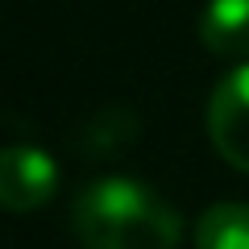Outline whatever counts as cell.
<instances>
[{"mask_svg": "<svg viewBox=\"0 0 249 249\" xmlns=\"http://www.w3.org/2000/svg\"><path fill=\"white\" fill-rule=\"evenodd\" d=\"M75 237L83 249H178L183 220L162 196L133 178H100L75 199Z\"/></svg>", "mask_w": 249, "mask_h": 249, "instance_id": "6da1fadb", "label": "cell"}, {"mask_svg": "<svg viewBox=\"0 0 249 249\" xmlns=\"http://www.w3.org/2000/svg\"><path fill=\"white\" fill-rule=\"evenodd\" d=\"M208 133L212 145L232 170L249 175V67L224 75L208 104Z\"/></svg>", "mask_w": 249, "mask_h": 249, "instance_id": "7a4b0ae2", "label": "cell"}, {"mask_svg": "<svg viewBox=\"0 0 249 249\" xmlns=\"http://www.w3.org/2000/svg\"><path fill=\"white\" fill-rule=\"evenodd\" d=\"M58 187V166L37 145H9L0 158V204L13 216L37 212Z\"/></svg>", "mask_w": 249, "mask_h": 249, "instance_id": "3957f363", "label": "cell"}, {"mask_svg": "<svg viewBox=\"0 0 249 249\" xmlns=\"http://www.w3.org/2000/svg\"><path fill=\"white\" fill-rule=\"evenodd\" d=\"M199 42L220 58H249V0H208Z\"/></svg>", "mask_w": 249, "mask_h": 249, "instance_id": "277c9868", "label": "cell"}, {"mask_svg": "<svg viewBox=\"0 0 249 249\" xmlns=\"http://www.w3.org/2000/svg\"><path fill=\"white\" fill-rule=\"evenodd\" d=\"M196 249H249V204H216L199 216Z\"/></svg>", "mask_w": 249, "mask_h": 249, "instance_id": "5b68a950", "label": "cell"}]
</instances>
